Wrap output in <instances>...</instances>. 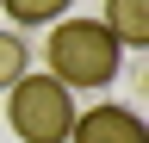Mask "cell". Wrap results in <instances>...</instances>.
<instances>
[{
	"label": "cell",
	"mask_w": 149,
	"mask_h": 143,
	"mask_svg": "<svg viewBox=\"0 0 149 143\" xmlns=\"http://www.w3.org/2000/svg\"><path fill=\"white\" fill-rule=\"evenodd\" d=\"M44 75L62 81L68 93H100L124 75V50L112 44V31L100 19H56L50 25V50H44Z\"/></svg>",
	"instance_id": "obj_1"
},
{
	"label": "cell",
	"mask_w": 149,
	"mask_h": 143,
	"mask_svg": "<svg viewBox=\"0 0 149 143\" xmlns=\"http://www.w3.org/2000/svg\"><path fill=\"white\" fill-rule=\"evenodd\" d=\"M74 93L62 81H50L44 68H25L13 87H6V124L19 143H68L74 131Z\"/></svg>",
	"instance_id": "obj_2"
},
{
	"label": "cell",
	"mask_w": 149,
	"mask_h": 143,
	"mask_svg": "<svg viewBox=\"0 0 149 143\" xmlns=\"http://www.w3.org/2000/svg\"><path fill=\"white\" fill-rule=\"evenodd\" d=\"M68 143H149V124H143L137 106L106 100V106H93V112H74Z\"/></svg>",
	"instance_id": "obj_3"
},
{
	"label": "cell",
	"mask_w": 149,
	"mask_h": 143,
	"mask_svg": "<svg viewBox=\"0 0 149 143\" xmlns=\"http://www.w3.org/2000/svg\"><path fill=\"white\" fill-rule=\"evenodd\" d=\"M100 25L112 31L118 50H149V0H106Z\"/></svg>",
	"instance_id": "obj_4"
},
{
	"label": "cell",
	"mask_w": 149,
	"mask_h": 143,
	"mask_svg": "<svg viewBox=\"0 0 149 143\" xmlns=\"http://www.w3.org/2000/svg\"><path fill=\"white\" fill-rule=\"evenodd\" d=\"M68 6L74 0H0V13L13 25H56V19H68Z\"/></svg>",
	"instance_id": "obj_5"
},
{
	"label": "cell",
	"mask_w": 149,
	"mask_h": 143,
	"mask_svg": "<svg viewBox=\"0 0 149 143\" xmlns=\"http://www.w3.org/2000/svg\"><path fill=\"white\" fill-rule=\"evenodd\" d=\"M31 68V50H25V38H19V31H0V93H6V87L19 81Z\"/></svg>",
	"instance_id": "obj_6"
}]
</instances>
